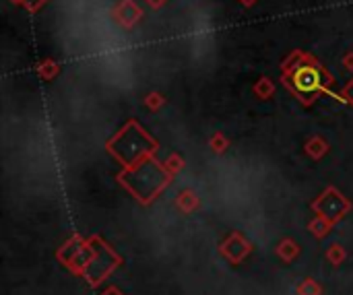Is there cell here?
I'll return each instance as SVG.
<instances>
[]
</instances>
